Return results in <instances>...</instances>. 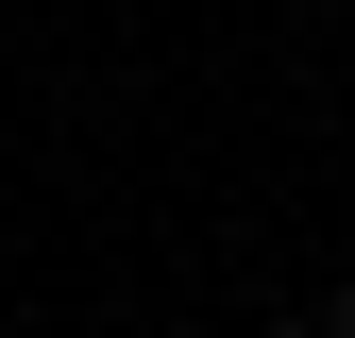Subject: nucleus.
<instances>
[{"mask_svg":"<svg viewBox=\"0 0 355 338\" xmlns=\"http://www.w3.org/2000/svg\"><path fill=\"white\" fill-rule=\"evenodd\" d=\"M338 338H355V287H338Z\"/></svg>","mask_w":355,"mask_h":338,"instance_id":"f257e3e1","label":"nucleus"}]
</instances>
